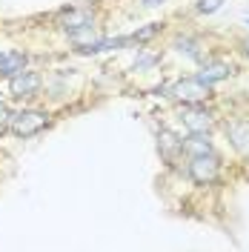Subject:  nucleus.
I'll use <instances>...</instances> for the list:
<instances>
[{
	"mask_svg": "<svg viewBox=\"0 0 249 252\" xmlns=\"http://www.w3.org/2000/svg\"><path fill=\"white\" fill-rule=\"evenodd\" d=\"M160 32H163V23H146L143 29L132 32V34H129V40H132V43H149V40H152L155 34H160Z\"/></svg>",
	"mask_w": 249,
	"mask_h": 252,
	"instance_id": "ddd939ff",
	"label": "nucleus"
},
{
	"mask_svg": "<svg viewBox=\"0 0 249 252\" xmlns=\"http://www.w3.org/2000/svg\"><path fill=\"white\" fill-rule=\"evenodd\" d=\"M172 49H175L178 55H184V58H189V61H203L201 43H198L195 37H189V34H178V37L172 40Z\"/></svg>",
	"mask_w": 249,
	"mask_h": 252,
	"instance_id": "f8f14e48",
	"label": "nucleus"
},
{
	"mask_svg": "<svg viewBox=\"0 0 249 252\" xmlns=\"http://www.w3.org/2000/svg\"><path fill=\"white\" fill-rule=\"evenodd\" d=\"M244 52H247V55H249V40H247V49H244Z\"/></svg>",
	"mask_w": 249,
	"mask_h": 252,
	"instance_id": "a211bd4d",
	"label": "nucleus"
},
{
	"mask_svg": "<svg viewBox=\"0 0 249 252\" xmlns=\"http://www.w3.org/2000/svg\"><path fill=\"white\" fill-rule=\"evenodd\" d=\"M157 63H160V55L140 49L138 61H135V66H132V72H149V69H152V66H157Z\"/></svg>",
	"mask_w": 249,
	"mask_h": 252,
	"instance_id": "4468645a",
	"label": "nucleus"
},
{
	"mask_svg": "<svg viewBox=\"0 0 249 252\" xmlns=\"http://www.w3.org/2000/svg\"><path fill=\"white\" fill-rule=\"evenodd\" d=\"M157 152H160V158L169 163V166H175L178 163V158L184 155V138L178 135V132H172V129H160L157 132Z\"/></svg>",
	"mask_w": 249,
	"mask_h": 252,
	"instance_id": "0eeeda50",
	"label": "nucleus"
},
{
	"mask_svg": "<svg viewBox=\"0 0 249 252\" xmlns=\"http://www.w3.org/2000/svg\"><path fill=\"white\" fill-rule=\"evenodd\" d=\"M206 152H215V146L209 141V132H187L184 138V155H206Z\"/></svg>",
	"mask_w": 249,
	"mask_h": 252,
	"instance_id": "9b49d317",
	"label": "nucleus"
},
{
	"mask_svg": "<svg viewBox=\"0 0 249 252\" xmlns=\"http://www.w3.org/2000/svg\"><path fill=\"white\" fill-rule=\"evenodd\" d=\"M0 97H3V92H0Z\"/></svg>",
	"mask_w": 249,
	"mask_h": 252,
	"instance_id": "412c9836",
	"label": "nucleus"
},
{
	"mask_svg": "<svg viewBox=\"0 0 249 252\" xmlns=\"http://www.w3.org/2000/svg\"><path fill=\"white\" fill-rule=\"evenodd\" d=\"M9 121H12V106L0 97V135L9 132Z\"/></svg>",
	"mask_w": 249,
	"mask_h": 252,
	"instance_id": "dca6fc26",
	"label": "nucleus"
},
{
	"mask_svg": "<svg viewBox=\"0 0 249 252\" xmlns=\"http://www.w3.org/2000/svg\"><path fill=\"white\" fill-rule=\"evenodd\" d=\"M6 83H9V94L15 100H34V97H40V92H43L46 78H43V72L26 66L23 72H17L15 78H9Z\"/></svg>",
	"mask_w": 249,
	"mask_h": 252,
	"instance_id": "7ed1b4c3",
	"label": "nucleus"
},
{
	"mask_svg": "<svg viewBox=\"0 0 249 252\" xmlns=\"http://www.w3.org/2000/svg\"><path fill=\"white\" fill-rule=\"evenodd\" d=\"M0 58H3V49H0Z\"/></svg>",
	"mask_w": 249,
	"mask_h": 252,
	"instance_id": "6ab92c4d",
	"label": "nucleus"
},
{
	"mask_svg": "<svg viewBox=\"0 0 249 252\" xmlns=\"http://www.w3.org/2000/svg\"><path fill=\"white\" fill-rule=\"evenodd\" d=\"M86 26H97V15H94L92 6H72V9H63L61 17H58V29L63 34L80 32Z\"/></svg>",
	"mask_w": 249,
	"mask_h": 252,
	"instance_id": "39448f33",
	"label": "nucleus"
},
{
	"mask_svg": "<svg viewBox=\"0 0 249 252\" xmlns=\"http://www.w3.org/2000/svg\"><path fill=\"white\" fill-rule=\"evenodd\" d=\"M29 66V52L23 49H6L3 58H0V80L15 78L17 72H23Z\"/></svg>",
	"mask_w": 249,
	"mask_h": 252,
	"instance_id": "1a4fd4ad",
	"label": "nucleus"
},
{
	"mask_svg": "<svg viewBox=\"0 0 249 252\" xmlns=\"http://www.w3.org/2000/svg\"><path fill=\"white\" fill-rule=\"evenodd\" d=\"M220 6H223V0H198L195 12H198V15H215Z\"/></svg>",
	"mask_w": 249,
	"mask_h": 252,
	"instance_id": "2eb2a0df",
	"label": "nucleus"
},
{
	"mask_svg": "<svg viewBox=\"0 0 249 252\" xmlns=\"http://www.w3.org/2000/svg\"><path fill=\"white\" fill-rule=\"evenodd\" d=\"M235 75V66L229 61H215V58H206V61H201V69H198V78L203 80V83H209V86H215V83H220V80L232 78Z\"/></svg>",
	"mask_w": 249,
	"mask_h": 252,
	"instance_id": "6e6552de",
	"label": "nucleus"
},
{
	"mask_svg": "<svg viewBox=\"0 0 249 252\" xmlns=\"http://www.w3.org/2000/svg\"><path fill=\"white\" fill-rule=\"evenodd\" d=\"M138 3L143 6V9H157V6H163L166 0H138Z\"/></svg>",
	"mask_w": 249,
	"mask_h": 252,
	"instance_id": "f3484780",
	"label": "nucleus"
},
{
	"mask_svg": "<svg viewBox=\"0 0 249 252\" xmlns=\"http://www.w3.org/2000/svg\"><path fill=\"white\" fill-rule=\"evenodd\" d=\"M49 124H52V112L49 109H40V106H20V109H12L9 135H15L17 141H29L34 135H40Z\"/></svg>",
	"mask_w": 249,
	"mask_h": 252,
	"instance_id": "f257e3e1",
	"label": "nucleus"
},
{
	"mask_svg": "<svg viewBox=\"0 0 249 252\" xmlns=\"http://www.w3.org/2000/svg\"><path fill=\"white\" fill-rule=\"evenodd\" d=\"M166 94H169L175 103H181V106H187V103H206L215 94V86L203 83L198 75H189V78L175 80L169 89H166Z\"/></svg>",
	"mask_w": 249,
	"mask_h": 252,
	"instance_id": "f03ea898",
	"label": "nucleus"
},
{
	"mask_svg": "<svg viewBox=\"0 0 249 252\" xmlns=\"http://www.w3.org/2000/svg\"><path fill=\"white\" fill-rule=\"evenodd\" d=\"M187 175L192 178V184H198V187H212V184L220 178V158L215 155V152H206V155H189Z\"/></svg>",
	"mask_w": 249,
	"mask_h": 252,
	"instance_id": "20e7f679",
	"label": "nucleus"
},
{
	"mask_svg": "<svg viewBox=\"0 0 249 252\" xmlns=\"http://www.w3.org/2000/svg\"><path fill=\"white\" fill-rule=\"evenodd\" d=\"M181 124L187 132H209L215 126V112L206 109V103H187L181 109Z\"/></svg>",
	"mask_w": 249,
	"mask_h": 252,
	"instance_id": "423d86ee",
	"label": "nucleus"
},
{
	"mask_svg": "<svg viewBox=\"0 0 249 252\" xmlns=\"http://www.w3.org/2000/svg\"><path fill=\"white\" fill-rule=\"evenodd\" d=\"M226 135H229V143H232L241 155H249V118L229 121L226 124Z\"/></svg>",
	"mask_w": 249,
	"mask_h": 252,
	"instance_id": "9d476101",
	"label": "nucleus"
},
{
	"mask_svg": "<svg viewBox=\"0 0 249 252\" xmlns=\"http://www.w3.org/2000/svg\"><path fill=\"white\" fill-rule=\"evenodd\" d=\"M247 26H249V17H247Z\"/></svg>",
	"mask_w": 249,
	"mask_h": 252,
	"instance_id": "aec40b11",
	"label": "nucleus"
}]
</instances>
